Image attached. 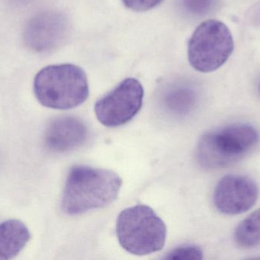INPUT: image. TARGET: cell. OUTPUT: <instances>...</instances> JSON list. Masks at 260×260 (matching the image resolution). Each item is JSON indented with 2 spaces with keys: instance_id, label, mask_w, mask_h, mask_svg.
<instances>
[{
  "instance_id": "cell-2",
  "label": "cell",
  "mask_w": 260,
  "mask_h": 260,
  "mask_svg": "<svg viewBox=\"0 0 260 260\" xmlns=\"http://www.w3.org/2000/svg\"><path fill=\"white\" fill-rule=\"evenodd\" d=\"M38 102L47 108L67 110L79 106L89 95L88 78L81 67L59 64L44 67L34 81Z\"/></svg>"
},
{
  "instance_id": "cell-14",
  "label": "cell",
  "mask_w": 260,
  "mask_h": 260,
  "mask_svg": "<svg viewBox=\"0 0 260 260\" xmlns=\"http://www.w3.org/2000/svg\"><path fill=\"white\" fill-rule=\"evenodd\" d=\"M203 250L196 245H183L171 250L166 259H202Z\"/></svg>"
},
{
  "instance_id": "cell-3",
  "label": "cell",
  "mask_w": 260,
  "mask_h": 260,
  "mask_svg": "<svg viewBox=\"0 0 260 260\" xmlns=\"http://www.w3.org/2000/svg\"><path fill=\"white\" fill-rule=\"evenodd\" d=\"M259 140L251 125L235 124L212 130L200 138L196 151L197 162L203 169L225 167L239 160Z\"/></svg>"
},
{
  "instance_id": "cell-15",
  "label": "cell",
  "mask_w": 260,
  "mask_h": 260,
  "mask_svg": "<svg viewBox=\"0 0 260 260\" xmlns=\"http://www.w3.org/2000/svg\"><path fill=\"white\" fill-rule=\"evenodd\" d=\"M164 0H122L124 6L135 12H146L160 5Z\"/></svg>"
},
{
  "instance_id": "cell-6",
  "label": "cell",
  "mask_w": 260,
  "mask_h": 260,
  "mask_svg": "<svg viewBox=\"0 0 260 260\" xmlns=\"http://www.w3.org/2000/svg\"><path fill=\"white\" fill-rule=\"evenodd\" d=\"M144 89L135 78H126L114 90L97 101L94 111L98 120L108 128H117L130 122L140 111Z\"/></svg>"
},
{
  "instance_id": "cell-12",
  "label": "cell",
  "mask_w": 260,
  "mask_h": 260,
  "mask_svg": "<svg viewBox=\"0 0 260 260\" xmlns=\"http://www.w3.org/2000/svg\"><path fill=\"white\" fill-rule=\"evenodd\" d=\"M235 241L242 247H253L260 244V209L242 221L237 228Z\"/></svg>"
},
{
  "instance_id": "cell-13",
  "label": "cell",
  "mask_w": 260,
  "mask_h": 260,
  "mask_svg": "<svg viewBox=\"0 0 260 260\" xmlns=\"http://www.w3.org/2000/svg\"><path fill=\"white\" fill-rule=\"evenodd\" d=\"M182 7L195 16L207 15L216 6L218 0H180Z\"/></svg>"
},
{
  "instance_id": "cell-16",
  "label": "cell",
  "mask_w": 260,
  "mask_h": 260,
  "mask_svg": "<svg viewBox=\"0 0 260 260\" xmlns=\"http://www.w3.org/2000/svg\"><path fill=\"white\" fill-rule=\"evenodd\" d=\"M259 93H260V82H259Z\"/></svg>"
},
{
  "instance_id": "cell-11",
  "label": "cell",
  "mask_w": 260,
  "mask_h": 260,
  "mask_svg": "<svg viewBox=\"0 0 260 260\" xmlns=\"http://www.w3.org/2000/svg\"><path fill=\"white\" fill-rule=\"evenodd\" d=\"M197 95L195 90L182 83L170 85L164 90L161 104L164 110L175 119L184 118L195 108Z\"/></svg>"
},
{
  "instance_id": "cell-7",
  "label": "cell",
  "mask_w": 260,
  "mask_h": 260,
  "mask_svg": "<svg viewBox=\"0 0 260 260\" xmlns=\"http://www.w3.org/2000/svg\"><path fill=\"white\" fill-rule=\"evenodd\" d=\"M258 195L257 186L251 179L240 175L226 176L215 187L214 205L224 215H239L254 206Z\"/></svg>"
},
{
  "instance_id": "cell-10",
  "label": "cell",
  "mask_w": 260,
  "mask_h": 260,
  "mask_svg": "<svg viewBox=\"0 0 260 260\" xmlns=\"http://www.w3.org/2000/svg\"><path fill=\"white\" fill-rule=\"evenodd\" d=\"M27 226L19 220H8L0 224V260L16 257L30 241Z\"/></svg>"
},
{
  "instance_id": "cell-8",
  "label": "cell",
  "mask_w": 260,
  "mask_h": 260,
  "mask_svg": "<svg viewBox=\"0 0 260 260\" xmlns=\"http://www.w3.org/2000/svg\"><path fill=\"white\" fill-rule=\"evenodd\" d=\"M67 31V20L61 14L52 11L41 12L26 24L23 34L24 44L37 53L50 51L62 42Z\"/></svg>"
},
{
  "instance_id": "cell-4",
  "label": "cell",
  "mask_w": 260,
  "mask_h": 260,
  "mask_svg": "<svg viewBox=\"0 0 260 260\" xmlns=\"http://www.w3.org/2000/svg\"><path fill=\"white\" fill-rule=\"evenodd\" d=\"M120 246L128 253L145 256L162 250L167 227L151 208L138 205L122 211L116 224Z\"/></svg>"
},
{
  "instance_id": "cell-5",
  "label": "cell",
  "mask_w": 260,
  "mask_h": 260,
  "mask_svg": "<svg viewBox=\"0 0 260 260\" xmlns=\"http://www.w3.org/2000/svg\"><path fill=\"white\" fill-rule=\"evenodd\" d=\"M235 48L229 27L218 20L202 22L188 42V59L197 71L210 73L224 65Z\"/></svg>"
},
{
  "instance_id": "cell-1",
  "label": "cell",
  "mask_w": 260,
  "mask_h": 260,
  "mask_svg": "<svg viewBox=\"0 0 260 260\" xmlns=\"http://www.w3.org/2000/svg\"><path fill=\"white\" fill-rule=\"evenodd\" d=\"M123 181L117 172L78 165L70 169L62 192V211L71 216L102 209L115 201Z\"/></svg>"
},
{
  "instance_id": "cell-9",
  "label": "cell",
  "mask_w": 260,
  "mask_h": 260,
  "mask_svg": "<svg viewBox=\"0 0 260 260\" xmlns=\"http://www.w3.org/2000/svg\"><path fill=\"white\" fill-rule=\"evenodd\" d=\"M88 137V128L81 119L62 116L52 121L47 127L44 145L52 152H68L83 145Z\"/></svg>"
}]
</instances>
